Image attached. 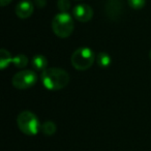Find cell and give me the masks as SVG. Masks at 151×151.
<instances>
[{"mask_svg":"<svg viewBox=\"0 0 151 151\" xmlns=\"http://www.w3.org/2000/svg\"><path fill=\"white\" fill-rule=\"evenodd\" d=\"M42 82L48 90H61L69 83V75L62 68L49 67L42 73Z\"/></svg>","mask_w":151,"mask_h":151,"instance_id":"6da1fadb","label":"cell"},{"mask_svg":"<svg viewBox=\"0 0 151 151\" xmlns=\"http://www.w3.org/2000/svg\"><path fill=\"white\" fill-rule=\"evenodd\" d=\"M75 24L73 17L68 13H59L52 21V29L55 35L60 38L68 37L73 31Z\"/></svg>","mask_w":151,"mask_h":151,"instance_id":"7a4b0ae2","label":"cell"},{"mask_svg":"<svg viewBox=\"0 0 151 151\" xmlns=\"http://www.w3.org/2000/svg\"><path fill=\"white\" fill-rule=\"evenodd\" d=\"M17 124L20 130L27 136H35L42 127L38 118L30 111L21 112L17 117Z\"/></svg>","mask_w":151,"mask_h":151,"instance_id":"3957f363","label":"cell"},{"mask_svg":"<svg viewBox=\"0 0 151 151\" xmlns=\"http://www.w3.org/2000/svg\"><path fill=\"white\" fill-rule=\"evenodd\" d=\"M95 55L90 48L81 47L78 48L71 55V65L78 70H86L92 66L95 60Z\"/></svg>","mask_w":151,"mask_h":151,"instance_id":"277c9868","label":"cell"},{"mask_svg":"<svg viewBox=\"0 0 151 151\" xmlns=\"http://www.w3.org/2000/svg\"><path fill=\"white\" fill-rule=\"evenodd\" d=\"M13 85L15 88L24 90L32 87L37 82V76L33 70L30 69H24L17 73L13 77Z\"/></svg>","mask_w":151,"mask_h":151,"instance_id":"5b68a950","label":"cell"},{"mask_svg":"<svg viewBox=\"0 0 151 151\" xmlns=\"http://www.w3.org/2000/svg\"><path fill=\"white\" fill-rule=\"evenodd\" d=\"M105 13L109 19L117 21L123 13V4L121 0H108L105 5Z\"/></svg>","mask_w":151,"mask_h":151,"instance_id":"8992f818","label":"cell"},{"mask_svg":"<svg viewBox=\"0 0 151 151\" xmlns=\"http://www.w3.org/2000/svg\"><path fill=\"white\" fill-rule=\"evenodd\" d=\"M73 15L76 20L79 22L86 23L89 22L93 17V9L88 4H78L76 5L73 9Z\"/></svg>","mask_w":151,"mask_h":151,"instance_id":"52a82bcc","label":"cell"},{"mask_svg":"<svg viewBox=\"0 0 151 151\" xmlns=\"http://www.w3.org/2000/svg\"><path fill=\"white\" fill-rule=\"evenodd\" d=\"M33 4L29 0H22L16 6V15L20 19H27L33 14Z\"/></svg>","mask_w":151,"mask_h":151,"instance_id":"ba28073f","label":"cell"},{"mask_svg":"<svg viewBox=\"0 0 151 151\" xmlns=\"http://www.w3.org/2000/svg\"><path fill=\"white\" fill-rule=\"evenodd\" d=\"M31 65L36 70H42L48 68V59L44 55H35L31 60Z\"/></svg>","mask_w":151,"mask_h":151,"instance_id":"9c48e42d","label":"cell"},{"mask_svg":"<svg viewBox=\"0 0 151 151\" xmlns=\"http://www.w3.org/2000/svg\"><path fill=\"white\" fill-rule=\"evenodd\" d=\"M13 59L14 57H12L9 51L5 49H1V51H0V68H6L11 63H13Z\"/></svg>","mask_w":151,"mask_h":151,"instance_id":"30bf717a","label":"cell"},{"mask_svg":"<svg viewBox=\"0 0 151 151\" xmlns=\"http://www.w3.org/2000/svg\"><path fill=\"white\" fill-rule=\"evenodd\" d=\"M96 63L101 67H109L112 63V59L109 54L105 52H101L96 55Z\"/></svg>","mask_w":151,"mask_h":151,"instance_id":"8fae6325","label":"cell"},{"mask_svg":"<svg viewBox=\"0 0 151 151\" xmlns=\"http://www.w3.org/2000/svg\"><path fill=\"white\" fill-rule=\"evenodd\" d=\"M57 126L56 124L53 121H46L42 124V127H40V130L42 132L45 134V136H53V134L56 132Z\"/></svg>","mask_w":151,"mask_h":151,"instance_id":"7c38bea8","label":"cell"},{"mask_svg":"<svg viewBox=\"0 0 151 151\" xmlns=\"http://www.w3.org/2000/svg\"><path fill=\"white\" fill-rule=\"evenodd\" d=\"M13 63L18 68H24V67L28 64V58L26 55H23V54L17 55V56L14 57Z\"/></svg>","mask_w":151,"mask_h":151,"instance_id":"4fadbf2b","label":"cell"},{"mask_svg":"<svg viewBox=\"0 0 151 151\" xmlns=\"http://www.w3.org/2000/svg\"><path fill=\"white\" fill-rule=\"evenodd\" d=\"M127 3L132 9H142L146 4V0H127Z\"/></svg>","mask_w":151,"mask_h":151,"instance_id":"5bb4252c","label":"cell"},{"mask_svg":"<svg viewBox=\"0 0 151 151\" xmlns=\"http://www.w3.org/2000/svg\"><path fill=\"white\" fill-rule=\"evenodd\" d=\"M57 7L60 11V13H67V11L70 9V1L69 0H58Z\"/></svg>","mask_w":151,"mask_h":151,"instance_id":"9a60e30c","label":"cell"},{"mask_svg":"<svg viewBox=\"0 0 151 151\" xmlns=\"http://www.w3.org/2000/svg\"><path fill=\"white\" fill-rule=\"evenodd\" d=\"M34 1H35L36 6L40 7V9L45 7V5H46V0H34Z\"/></svg>","mask_w":151,"mask_h":151,"instance_id":"2e32d148","label":"cell"},{"mask_svg":"<svg viewBox=\"0 0 151 151\" xmlns=\"http://www.w3.org/2000/svg\"><path fill=\"white\" fill-rule=\"evenodd\" d=\"M13 0H0V4H1V6H5V5L9 4Z\"/></svg>","mask_w":151,"mask_h":151,"instance_id":"e0dca14e","label":"cell"},{"mask_svg":"<svg viewBox=\"0 0 151 151\" xmlns=\"http://www.w3.org/2000/svg\"><path fill=\"white\" fill-rule=\"evenodd\" d=\"M149 58L151 59V50H150V52H149Z\"/></svg>","mask_w":151,"mask_h":151,"instance_id":"ac0fdd59","label":"cell"},{"mask_svg":"<svg viewBox=\"0 0 151 151\" xmlns=\"http://www.w3.org/2000/svg\"><path fill=\"white\" fill-rule=\"evenodd\" d=\"M78 1H81V0H78Z\"/></svg>","mask_w":151,"mask_h":151,"instance_id":"d6986e66","label":"cell"}]
</instances>
